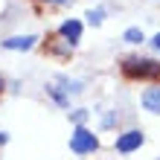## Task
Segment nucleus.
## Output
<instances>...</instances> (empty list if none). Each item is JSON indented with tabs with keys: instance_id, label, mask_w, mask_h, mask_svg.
Wrapping results in <instances>:
<instances>
[{
	"instance_id": "obj_1",
	"label": "nucleus",
	"mask_w": 160,
	"mask_h": 160,
	"mask_svg": "<svg viewBox=\"0 0 160 160\" xmlns=\"http://www.w3.org/2000/svg\"><path fill=\"white\" fill-rule=\"evenodd\" d=\"M119 76L125 82H152L160 84V61L146 55H122L119 58Z\"/></svg>"
},
{
	"instance_id": "obj_2",
	"label": "nucleus",
	"mask_w": 160,
	"mask_h": 160,
	"mask_svg": "<svg viewBox=\"0 0 160 160\" xmlns=\"http://www.w3.org/2000/svg\"><path fill=\"white\" fill-rule=\"evenodd\" d=\"M99 137L93 134V131L88 125H76L73 128V134H70V152L73 154H93V152H99Z\"/></svg>"
},
{
	"instance_id": "obj_3",
	"label": "nucleus",
	"mask_w": 160,
	"mask_h": 160,
	"mask_svg": "<svg viewBox=\"0 0 160 160\" xmlns=\"http://www.w3.org/2000/svg\"><path fill=\"white\" fill-rule=\"evenodd\" d=\"M41 50H44V55L58 58V61H70V58H73V47L64 44V41L58 38V32H47V38L41 41Z\"/></svg>"
},
{
	"instance_id": "obj_4",
	"label": "nucleus",
	"mask_w": 160,
	"mask_h": 160,
	"mask_svg": "<svg viewBox=\"0 0 160 160\" xmlns=\"http://www.w3.org/2000/svg\"><path fill=\"white\" fill-rule=\"evenodd\" d=\"M146 143V134L140 128H128V131H122V134H117V143H114V148L119 154H131V152H137L140 146Z\"/></svg>"
},
{
	"instance_id": "obj_5",
	"label": "nucleus",
	"mask_w": 160,
	"mask_h": 160,
	"mask_svg": "<svg viewBox=\"0 0 160 160\" xmlns=\"http://www.w3.org/2000/svg\"><path fill=\"white\" fill-rule=\"evenodd\" d=\"M58 38L64 41V44H70V47H76L79 41H82V32H84V26H82V21L79 18H67V21H64L58 29Z\"/></svg>"
},
{
	"instance_id": "obj_6",
	"label": "nucleus",
	"mask_w": 160,
	"mask_h": 160,
	"mask_svg": "<svg viewBox=\"0 0 160 160\" xmlns=\"http://www.w3.org/2000/svg\"><path fill=\"white\" fill-rule=\"evenodd\" d=\"M35 44H38V35H12V38L0 41L3 50H12V52H26V50H32Z\"/></svg>"
},
{
	"instance_id": "obj_7",
	"label": "nucleus",
	"mask_w": 160,
	"mask_h": 160,
	"mask_svg": "<svg viewBox=\"0 0 160 160\" xmlns=\"http://www.w3.org/2000/svg\"><path fill=\"white\" fill-rule=\"evenodd\" d=\"M140 102H143V108L148 111V114H160V84H154V88H146Z\"/></svg>"
},
{
	"instance_id": "obj_8",
	"label": "nucleus",
	"mask_w": 160,
	"mask_h": 160,
	"mask_svg": "<svg viewBox=\"0 0 160 160\" xmlns=\"http://www.w3.org/2000/svg\"><path fill=\"white\" fill-rule=\"evenodd\" d=\"M44 90H47V96H50L58 108H70V93L64 90V88H58V84H47Z\"/></svg>"
},
{
	"instance_id": "obj_9",
	"label": "nucleus",
	"mask_w": 160,
	"mask_h": 160,
	"mask_svg": "<svg viewBox=\"0 0 160 160\" xmlns=\"http://www.w3.org/2000/svg\"><path fill=\"white\" fill-rule=\"evenodd\" d=\"M122 41H125V44H143L146 35H143V29H140V26H128V29L122 32Z\"/></svg>"
},
{
	"instance_id": "obj_10",
	"label": "nucleus",
	"mask_w": 160,
	"mask_h": 160,
	"mask_svg": "<svg viewBox=\"0 0 160 160\" xmlns=\"http://www.w3.org/2000/svg\"><path fill=\"white\" fill-rule=\"evenodd\" d=\"M84 18H88V23H90V26H102V21H105V12H102V9H90Z\"/></svg>"
},
{
	"instance_id": "obj_11",
	"label": "nucleus",
	"mask_w": 160,
	"mask_h": 160,
	"mask_svg": "<svg viewBox=\"0 0 160 160\" xmlns=\"http://www.w3.org/2000/svg\"><path fill=\"white\" fill-rule=\"evenodd\" d=\"M70 119L76 122V125H84V119H88V111H84V108H76V111L70 114Z\"/></svg>"
},
{
	"instance_id": "obj_12",
	"label": "nucleus",
	"mask_w": 160,
	"mask_h": 160,
	"mask_svg": "<svg viewBox=\"0 0 160 160\" xmlns=\"http://www.w3.org/2000/svg\"><path fill=\"white\" fill-rule=\"evenodd\" d=\"M117 119H119V117H114V114H105V119H102V128H111Z\"/></svg>"
},
{
	"instance_id": "obj_13",
	"label": "nucleus",
	"mask_w": 160,
	"mask_h": 160,
	"mask_svg": "<svg viewBox=\"0 0 160 160\" xmlns=\"http://www.w3.org/2000/svg\"><path fill=\"white\" fill-rule=\"evenodd\" d=\"M38 3H52V6H67L70 0H38Z\"/></svg>"
},
{
	"instance_id": "obj_14",
	"label": "nucleus",
	"mask_w": 160,
	"mask_h": 160,
	"mask_svg": "<svg viewBox=\"0 0 160 160\" xmlns=\"http://www.w3.org/2000/svg\"><path fill=\"white\" fill-rule=\"evenodd\" d=\"M3 93H6V76L0 73V99H3Z\"/></svg>"
},
{
	"instance_id": "obj_15",
	"label": "nucleus",
	"mask_w": 160,
	"mask_h": 160,
	"mask_svg": "<svg viewBox=\"0 0 160 160\" xmlns=\"http://www.w3.org/2000/svg\"><path fill=\"white\" fill-rule=\"evenodd\" d=\"M152 47H154V50H157V52H160V32H157V35H154V38H152Z\"/></svg>"
},
{
	"instance_id": "obj_16",
	"label": "nucleus",
	"mask_w": 160,
	"mask_h": 160,
	"mask_svg": "<svg viewBox=\"0 0 160 160\" xmlns=\"http://www.w3.org/2000/svg\"><path fill=\"white\" fill-rule=\"evenodd\" d=\"M9 143V134H6V131H0V146H6Z\"/></svg>"
}]
</instances>
